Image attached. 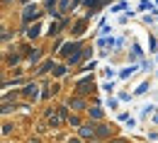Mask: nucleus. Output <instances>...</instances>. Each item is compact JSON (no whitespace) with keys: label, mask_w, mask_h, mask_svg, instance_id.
I'll return each mask as SVG.
<instances>
[{"label":"nucleus","mask_w":158,"mask_h":143,"mask_svg":"<svg viewBox=\"0 0 158 143\" xmlns=\"http://www.w3.org/2000/svg\"><path fill=\"white\" fill-rule=\"evenodd\" d=\"M27 51V58H29V63H37L41 58V54H39V49H24Z\"/></svg>","instance_id":"obj_7"},{"label":"nucleus","mask_w":158,"mask_h":143,"mask_svg":"<svg viewBox=\"0 0 158 143\" xmlns=\"http://www.w3.org/2000/svg\"><path fill=\"white\" fill-rule=\"evenodd\" d=\"M68 5H71V0H61L59 10H61V12H66V10H68Z\"/></svg>","instance_id":"obj_19"},{"label":"nucleus","mask_w":158,"mask_h":143,"mask_svg":"<svg viewBox=\"0 0 158 143\" xmlns=\"http://www.w3.org/2000/svg\"><path fill=\"white\" fill-rule=\"evenodd\" d=\"M76 51H80V46H78V44H71V41H68V44H63V49H61V56H66V58H68V56H73Z\"/></svg>","instance_id":"obj_6"},{"label":"nucleus","mask_w":158,"mask_h":143,"mask_svg":"<svg viewBox=\"0 0 158 143\" xmlns=\"http://www.w3.org/2000/svg\"><path fill=\"white\" fill-rule=\"evenodd\" d=\"M71 107H73V109H85V102H83V100H80V97H73V100H71Z\"/></svg>","instance_id":"obj_12"},{"label":"nucleus","mask_w":158,"mask_h":143,"mask_svg":"<svg viewBox=\"0 0 158 143\" xmlns=\"http://www.w3.org/2000/svg\"><path fill=\"white\" fill-rule=\"evenodd\" d=\"M54 2H56V0H46V7H49V10H54Z\"/></svg>","instance_id":"obj_23"},{"label":"nucleus","mask_w":158,"mask_h":143,"mask_svg":"<svg viewBox=\"0 0 158 143\" xmlns=\"http://www.w3.org/2000/svg\"><path fill=\"white\" fill-rule=\"evenodd\" d=\"M148 90V82H143V85H139V90H136V95H143Z\"/></svg>","instance_id":"obj_20"},{"label":"nucleus","mask_w":158,"mask_h":143,"mask_svg":"<svg viewBox=\"0 0 158 143\" xmlns=\"http://www.w3.org/2000/svg\"><path fill=\"white\" fill-rule=\"evenodd\" d=\"M136 70H139L136 66H129V68H124V70H119V78H122V80H127V78H131V75H134Z\"/></svg>","instance_id":"obj_8"},{"label":"nucleus","mask_w":158,"mask_h":143,"mask_svg":"<svg viewBox=\"0 0 158 143\" xmlns=\"http://www.w3.org/2000/svg\"><path fill=\"white\" fill-rule=\"evenodd\" d=\"M49 70H56V68H54V61H44L37 73H49Z\"/></svg>","instance_id":"obj_11"},{"label":"nucleus","mask_w":158,"mask_h":143,"mask_svg":"<svg viewBox=\"0 0 158 143\" xmlns=\"http://www.w3.org/2000/svg\"><path fill=\"white\" fill-rule=\"evenodd\" d=\"M153 121H156V124H158V112H156V114H153Z\"/></svg>","instance_id":"obj_25"},{"label":"nucleus","mask_w":158,"mask_h":143,"mask_svg":"<svg viewBox=\"0 0 158 143\" xmlns=\"http://www.w3.org/2000/svg\"><path fill=\"white\" fill-rule=\"evenodd\" d=\"M68 143H83V141H80V138H71Z\"/></svg>","instance_id":"obj_24"},{"label":"nucleus","mask_w":158,"mask_h":143,"mask_svg":"<svg viewBox=\"0 0 158 143\" xmlns=\"http://www.w3.org/2000/svg\"><path fill=\"white\" fill-rule=\"evenodd\" d=\"M2 5H10V0H2Z\"/></svg>","instance_id":"obj_27"},{"label":"nucleus","mask_w":158,"mask_h":143,"mask_svg":"<svg viewBox=\"0 0 158 143\" xmlns=\"http://www.w3.org/2000/svg\"><path fill=\"white\" fill-rule=\"evenodd\" d=\"M102 2H105V0H85V7H88V10H90V15H93Z\"/></svg>","instance_id":"obj_10"},{"label":"nucleus","mask_w":158,"mask_h":143,"mask_svg":"<svg viewBox=\"0 0 158 143\" xmlns=\"http://www.w3.org/2000/svg\"><path fill=\"white\" fill-rule=\"evenodd\" d=\"M83 29H85V20H80L76 24V29H73V34H83Z\"/></svg>","instance_id":"obj_16"},{"label":"nucleus","mask_w":158,"mask_h":143,"mask_svg":"<svg viewBox=\"0 0 158 143\" xmlns=\"http://www.w3.org/2000/svg\"><path fill=\"white\" fill-rule=\"evenodd\" d=\"M39 24H34V27H32V29H29V32H27V37H29V39H34V37H39Z\"/></svg>","instance_id":"obj_13"},{"label":"nucleus","mask_w":158,"mask_h":143,"mask_svg":"<svg viewBox=\"0 0 158 143\" xmlns=\"http://www.w3.org/2000/svg\"><path fill=\"white\" fill-rule=\"evenodd\" d=\"M127 7H129L127 2H117V5H114V7L110 10V12H119V10H127Z\"/></svg>","instance_id":"obj_18"},{"label":"nucleus","mask_w":158,"mask_h":143,"mask_svg":"<svg viewBox=\"0 0 158 143\" xmlns=\"http://www.w3.org/2000/svg\"><path fill=\"white\" fill-rule=\"evenodd\" d=\"M112 143H127V141H122V138H119V141H112Z\"/></svg>","instance_id":"obj_26"},{"label":"nucleus","mask_w":158,"mask_h":143,"mask_svg":"<svg viewBox=\"0 0 158 143\" xmlns=\"http://www.w3.org/2000/svg\"><path fill=\"white\" fill-rule=\"evenodd\" d=\"M37 90H39V87H37L34 82H27V85H24V90H22V95H24V97H29V100H37V95H39Z\"/></svg>","instance_id":"obj_5"},{"label":"nucleus","mask_w":158,"mask_h":143,"mask_svg":"<svg viewBox=\"0 0 158 143\" xmlns=\"http://www.w3.org/2000/svg\"><path fill=\"white\" fill-rule=\"evenodd\" d=\"M141 54H143V51H141V46H139V44H134V49H131V56H134V58H141Z\"/></svg>","instance_id":"obj_15"},{"label":"nucleus","mask_w":158,"mask_h":143,"mask_svg":"<svg viewBox=\"0 0 158 143\" xmlns=\"http://www.w3.org/2000/svg\"><path fill=\"white\" fill-rule=\"evenodd\" d=\"M153 109H156L153 104H146V107H141V114H143V117H148V114H151Z\"/></svg>","instance_id":"obj_17"},{"label":"nucleus","mask_w":158,"mask_h":143,"mask_svg":"<svg viewBox=\"0 0 158 143\" xmlns=\"http://www.w3.org/2000/svg\"><path fill=\"white\" fill-rule=\"evenodd\" d=\"M54 73H56V78H61V75H63V73H66V66H59V68H56V70H54Z\"/></svg>","instance_id":"obj_21"},{"label":"nucleus","mask_w":158,"mask_h":143,"mask_svg":"<svg viewBox=\"0 0 158 143\" xmlns=\"http://www.w3.org/2000/svg\"><path fill=\"white\" fill-rule=\"evenodd\" d=\"M46 121L51 124V129H56V126H61V121H66V119H63L61 109H46Z\"/></svg>","instance_id":"obj_1"},{"label":"nucleus","mask_w":158,"mask_h":143,"mask_svg":"<svg viewBox=\"0 0 158 143\" xmlns=\"http://www.w3.org/2000/svg\"><path fill=\"white\" fill-rule=\"evenodd\" d=\"M102 73H105V78H114V70H112V68H105Z\"/></svg>","instance_id":"obj_22"},{"label":"nucleus","mask_w":158,"mask_h":143,"mask_svg":"<svg viewBox=\"0 0 158 143\" xmlns=\"http://www.w3.org/2000/svg\"><path fill=\"white\" fill-rule=\"evenodd\" d=\"M95 136H98V131H95V126H90V124H83V126H80V138H83V141H88V138L93 141Z\"/></svg>","instance_id":"obj_2"},{"label":"nucleus","mask_w":158,"mask_h":143,"mask_svg":"<svg viewBox=\"0 0 158 143\" xmlns=\"http://www.w3.org/2000/svg\"><path fill=\"white\" fill-rule=\"evenodd\" d=\"M93 87H95V85H93V78H83V80L78 82V92H80V95L93 92Z\"/></svg>","instance_id":"obj_4"},{"label":"nucleus","mask_w":158,"mask_h":143,"mask_svg":"<svg viewBox=\"0 0 158 143\" xmlns=\"http://www.w3.org/2000/svg\"><path fill=\"white\" fill-rule=\"evenodd\" d=\"M90 117H93V119H102V109H100V107H93V109H90Z\"/></svg>","instance_id":"obj_14"},{"label":"nucleus","mask_w":158,"mask_h":143,"mask_svg":"<svg viewBox=\"0 0 158 143\" xmlns=\"http://www.w3.org/2000/svg\"><path fill=\"white\" fill-rule=\"evenodd\" d=\"M95 131H98L100 138H107V136L112 133V126H102V124H100V126H95Z\"/></svg>","instance_id":"obj_9"},{"label":"nucleus","mask_w":158,"mask_h":143,"mask_svg":"<svg viewBox=\"0 0 158 143\" xmlns=\"http://www.w3.org/2000/svg\"><path fill=\"white\" fill-rule=\"evenodd\" d=\"M37 17H39V12H37L34 5H27V7L22 10V22H24V24H27L29 20H37Z\"/></svg>","instance_id":"obj_3"}]
</instances>
